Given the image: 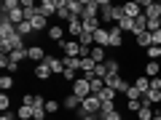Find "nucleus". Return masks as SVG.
Masks as SVG:
<instances>
[{
  "instance_id": "f257e3e1",
  "label": "nucleus",
  "mask_w": 161,
  "mask_h": 120,
  "mask_svg": "<svg viewBox=\"0 0 161 120\" xmlns=\"http://www.w3.org/2000/svg\"><path fill=\"white\" fill-rule=\"evenodd\" d=\"M99 112H102V102H99L97 93H92V96H86L83 102H80L78 118H83V115H99Z\"/></svg>"
},
{
  "instance_id": "f03ea898",
  "label": "nucleus",
  "mask_w": 161,
  "mask_h": 120,
  "mask_svg": "<svg viewBox=\"0 0 161 120\" xmlns=\"http://www.w3.org/2000/svg\"><path fill=\"white\" fill-rule=\"evenodd\" d=\"M70 93H75L78 99H86V96H92V83H89L86 78H78L73 83V88H70Z\"/></svg>"
},
{
  "instance_id": "7ed1b4c3",
  "label": "nucleus",
  "mask_w": 161,
  "mask_h": 120,
  "mask_svg": "<svg viewBox=\"0 0 161 120\" xmlns=\"http://www.w3.org/2000/svg\"><path fill=\"white\" fill-rule=\"evenodd\" d=\"M59 6H62V0H40L38 3V13L40 16H54V13L59 11Z\"/></svg>"
},
{
  "instance_id": "20e7f679",
  "label": "nucleus",
  "mask_w": 161,
  "mask_h": 120,
  "mask_svg": "<svg viewBox=\"0 0 161 120\" xmlns=\"http://www.w3.org/2000/svg\"><path fill=\"white\" fill-rule=\"evenodd\" d=\"M59 48L64 51V56H73V59H80V53H83V48H80L78 40H62Z\"/></svg>"
},
{
  "instance_id": "39448f33",
  "label": "nucleus",
  "mask_w": 161,
  "mask_h": 120,
  "mask_svg": "<svg viewBox=\"0 0 161 120\" xmlns=\"http://www.w3.org/2000/svg\"><path fill=\"white\" fill-rule=\"evenodd\" d=\"M67 32H70V40H78V38H80V32H83V19L73 16V19L67 22Z\"/></svg>"
},
{
  "instance_id": "423d86ee",
  "label": "nucleus",
  "mask_w": 161,
  "mask_h": 120,
  "mask_svg": "<svg viewBox=\"0 0 161 120\" xmlns=\"http://www.w3.org/2000/svg\"><path fill=\"white\" fill-rule=\"evenodd\" d=\"M83 22H89V19H99V3L97 0H86V8H83Z\"/></svg>"
},
{
  "instance_id": "0eeeda50",
  "label": "nucleus",
  "mask_w": 161,
  "mask_h": 120,
  "mask_svg": "<svg viewBox=\"0 0 161 120\" xmlns=\"http://www.w3.org/2000/svg\"><path fill=\"white\" fill-rule=\"evenodd\" d=\"M27 56H30V62H46V56L48 53L43 51V46H27Z\"/></svg>"
},
{
  "instance_id": "6e6552de",
  "label": "nucleus",
  "mask_w": 161,
  "mask_h": 120,
  "mask_svg": "<svg viewBox=\"0 0 161 120\" xmlns=\"http://www.w3.org/2000/svg\"><path fill=\"white\" fill-rule=\"evenodd\" d=\"M80 102H83V99H78L75 93H67V96L62 99V107L67 109V112H78V109H80Z\"/></svg>"
},
{
  "instance_id": "1a4fd4ad",
  "label": "nucleus",
  "mask_w": 161,
  "mask_h": 120,
  "mask_svg": "<svg viewBox=\"0 0 161 120\" xmlns=\"http://www.w3.org/2000/svg\"><path fill=\"white\" fill-rule=\"evenodd\" d=\"M16 35V24H11L8 19H3L0 22V40H8V38H14Z\"/></svg>"
},
{
  "instance_id": "9d476101",
  "label": "nucleus",
  "mask_w": 161,
  "mask_h": 120,
  "mask_svg": "<svg viewBox=\"0 0 161 120\" xmlns=\"http://www.w3.org/2000/svg\"><path fill=\"white\" fill-rule=\"evenodd\" d=\"M22 11H24V16H27V22H32V19L38 16V3H35V0H22Z\"/></svg>"
},
{
  "instance_id": "9b49d317",
  "label": "nucleus",
  "mask_w": 161,
  "mask_h": 120,
  "mask_svg": "<svg viewBox=\"0 0 161 120\" xmlns=\"http://www.w3.org/2000/svg\"><path fill=\"white\" fill-rule=\"evenodd\" d=\"M124 16H129V19L142 16V6H140L137 0H134V3H124Z\"/></svg>"
},
{
  "instance_id": "f8f14e48",
  "label": "nucleus",
  "mask_w": 161,
  "mask_h": 120,
  "mask_svg": "<svg viewBox=\"0 0 161 120\" xmlns=\"http://www.w3.org/2000/svg\"><path fill=\"white\" fill-rule=\"evenodd\" d=\"M124 46V32H121L118 24H113V29H110V48H121Z\"/></svg>"
},
{
  "instance_id": "ddd939ff",
  "label": "nucleus",
  "mask_w": 161,
  "mask_h": 120,
  "mask_svg": "<svg viewBox=\"0 0 161 120\" xmlns=\"http://www.w3.org/2000/svg\"><path fill=\"white\" fill-rule=\"evenodd\" d=\"M67 8H70V13L73 16H83V8H86V0H67Z\"/></svg>"
},
{
  "instance_id": "4468645a",
  "label": "nucleus",
  "mask_w": 161,
  "mask_h": 120,
  "mask_svg": "<svg viewBox=\"0 0 161 120\" xmlns=\"http://www.w3.org/2000/svg\"><path fill=\"white\" fill-rule=\"evenodd\" d=\"M32 72H35V78H38V80H48V78H51V75H54V72H51V67H48L46 62H40L38 67L32 69Z\"/></svg>"
},
{
  "instance_id": "2eb2a0df",
  "label": "nucleus",
  "mask_w": 161,
  "mask_h": 120,
  "mask_svg": "<svg viewBox=\"0 0 161 120\" xmlns=\"http://www.w3.org/2000/svg\"><path fill=\"white\" fill-rule=\"evenodd\" d=\"M105 51H108V48H99V46L89 48V56L94 59V64H105V62H108V59H105Z\"/></svg>"
},
{
  "instance_id": "dca6fc26",
  "label": "nucleus",
  "mask_w": 161,
  "mask_h": 120,
  "mask_svg": "<svg viewBox=\"0 0 161 120\" xmlns=\"http://www.w3.org/2000/svg\"><path fill=\"white\" fill-rule=\"evenodd\" d=\"M62 64H64V72H80V59H73V56H64L62 59Z\"/></svg>"
},
{
  "instance_id": "f3484780",
  "label": "nucleus",
  "mask_w": 161,
  "mask_h": 120,
  "mask_svg": "<svg viewBox=\"0 0 161 120\" xmlns=\"http://www.w3.org/2000/svg\"><path fill=\"white\" fill-rule=\"evenodd\" d=\"M134 88H137L140 93H148V91H150V78H148V75H140V78H134Z\"/></svg>"
},
{
  "instance_id": "a211bd4d",
  "label": "nucleus",
  "mask_w": 161,
  "mask_h": 120,
  "mask_svg": "<svg viewBox=\"0 0 161 120\" xmlns=\"http://www.w3.org/2000/svg\"><path fill=\"white\" fill-rule=\"evenodd\" d=\"M97 96H99V102H102V104H113V102H115V88H108V86H105Z\"/></svg>"
},
{
  "instance_id": "6ab92c4d",
  "label": "nucleus",
  "mask_w": 161,
  "mask_h": 120,
  "mask_svg": "<svg viewBox=\"0 0 161 120\" xmlns=\"http://www.w3.org/2000/svg\"><path fill=\"white\" fill-rule=\"evenodd\" d=\"M48 38L57 40V43H62V38H64V27H59V24H51V27H48Z\"/></svg>"
},
{
  "instance_id": "aec40b11",
  "label": "nucleus",
  "mask_w": 161,
  "mask_h": 120,
  "mask_svg": "<svg viewBox=\"0 0 161 120\" xmlns=\"http://www.w3.org/2000/svg\"><path fill=\"white\" fill-rule=\"evenodd\" d=\"M78 43H80V48H92V43H94V32L83 29V32H80V38H78Z\"/></svg>"
},
{
  "instance_id": "412c9836",
  "label": "nucleus",
  "mask_w": 161,
  "mask_h": 120,
  "mask_svg": "<svg viewBox=\"0 0 161 120\" xmlns=\"http://www.w3.org/2000/svg\"><path fill=\"white\" fill-rule=\"evenodd\" d=\"M118 27H121V32H137V27H134V19H129V16H124V19H121V22H118Z\"/></svg>"
},
{
  "instance_id": "4be33fe9",
  "label": "nucleus",
  "mask_w": 161,
  "mask_h": 120,
  "mask_svg": "<svg viewBox=\"0 0 161 120\" xmlns=\"http://www.w3.org/2000/svg\"><path fill=\"white\" fill-rule=\"evenodd\" d=\"M134 40H137V46H140V48H145V51H148V48L153 46V40H150V32H140Z\"/></svg>"
},
{
  "instance_id": "5701e85b",
  "label": "nucleus",
  "mask_w": 161,
  "mask_h": 120,
  "mask_svg": "<svg viewBox=\"0 0 161 120\" xmlns=\"http://www.w3.org/2000/svg\"><path fill=\"white\" fill-rule=\"evenodd\" d=\"M30 24H32V32H40V29H46V27H48V19H46V16H40V13H38V16H35V19H32Z\"/></svg>"
},
{
  "instance_id": "b1692460",
  "label": "nucleus",
  "mask_w": 161,
  "mask_h": 120,
  "mask_svg": "<svg viewBox=\"0 0 161 120\" xmlns=\"http://www.w3.org/2000/svg\"><path fill=\"white\" fill-rule=\"evenodd\" d=\"M158 72H161L158 62H148L145 64V75H148V78H158Z\"/></svg>"
},
{
  "instance_id": "393cba45",
  "label": "nucleus",
  "mask_w": 161,
  "mask_h": 120,
  "mask_svg": "<svg viewBox=\"0 0 161 120\" xmlns=\"http://www.w3.org/2000/svg\"><path fill=\"white\" fill-rule=\"evenodd\" d=\"M134 118H137V120H153V118H156V112H153V107H142L137 115H134Z\"/></svg>"
},
{
  "instance_id": "a878e982",
  "label": "nucleus",
  "mask_w": 161,
  "mask_h": 120,
  "mask_svg": "<svg viewBox=\"0 0 161 120\" xmlns=\"http://www.w3.org/2000/svg\"><path fill=\"white\" fill-rule=\"evenodd\" d=\"M8 56H11V62H16V64H22L24 59H30V56H27V48H19V51L8 53Z\"/></svg>"
},
{
  "instance_id": "bb28decb",
  "label": "nucleus",
  "mask_w": 161,
  "mask_h": 120,
  "mask_svg": "<svg viewBox=\"0 0 161 120\" xmlns=\"http://www.w3.org/2000/svg\"><path fill=\"white\" fill-rule=\"evenodd\" d=\"M16 118H19V120H32V107L22 104V107H19V112H16Z\"/></svg>"
},
{
  "instance_id": "cd10ccee",
  "label": "nucleus",
  "mask_w": 161,
  "mask_h": 120,
  "mask_svg": "<svg viewBox=\"0 0 161 120\" xmlns=\"http://www.w3.org/2000/svg\"><path fill=\"white\" fill-rule=\"evenodd\" d=\"M59 107H62V102H57V99H46V112L48 115L59 112Z\"/></svg>"
},
{
  "instance_id": "c85d7f7f",
  "label": "nucleus",
  "mask_w": 161,
  "mask_h": 120,
  "mask_svg": "<svg viewBox=\"0 0 161 120\" xmlns=\"http://www.w3.org/2000/svg\"><path fill=\"white\" fill-rule=\"evenodd\" d=\"M129 88H132V83L124 78H118V86H115V93H129Z\"/></svg>"
},
{
  "instance_id": "c756f323",
  "label": "nucleus",
  "mask_w": 161,
  "mask_h": 120,
  "mask_svg": "<svg viewBox=\"0 0 161 120\" xmlns=\"http://www.w3.org/2000/svg\"><path fill=\"white\" fill-rule=\"evenodd\" d=\"M126 109H129V112H134V115H137L140 109H142V102H140V99H129V102H126Z\"/></svg>"
},
{
  "instance_id": "7c9ffc66",
  "label": "nucleus",
  "mask_w": 161,
  "mask_h": 120,
  "mask_svg": "<svg viewBox=\"0 0 161 120\" xmlns=\"http://www.w3.org/2000/svg\"><path fill=\"white\" fill-rule=\"evenodd\" d=\"M46 104H43V107H32V120H46Z\"/></svg>"
},
{
  "instance_id": "2f4dec72",
  "label": "nucleus",
  "mask_w": 161,
  "mask_h": 120,
  "mask_svg": "<svg viewBox=\"0 0 161 120\" xmlns=\"http://www.w3.org/2000/svg\"><path fill=\"white\" fill-rule=\"evenodd\" d=\"M16 35H22V38H24V35H32V24H30V22H22V24L16 27Z\"/></svg>"
},
{
  "instance_id": "473e14b6",
  "label": "nucleus",
  "mask_w": 161,
  "mask_h": 120,
  "mask_svg": "<svg viewBox=\"0 0 161 120\" xmlns=\"http://www.w3.org/2000/svg\"><path fill=\"white\" fill-rule=\"evenodd\" d=\"M0 88H3V91H11L14 88V78L11 75H3V78H0Z\"/></svg>"
},
{
  "instance_id": "72a5a7b5",
  "label": "nucleus",
  "mask_w": 161,
  "mask_h": 120,
  "mask_svg": "<svg viewBox=\"0 0 161 120\" xmlns=\"http://www.w3.org/2000/svg\"><path fill=\"white\" fill-rule=\"evenodd\" d=\"M108 75H110V72H108V64H97V67H94V78H102V80H105Z\"/></svg>"
},
{
  "instance_id": "f704fd0d",
  "label": "nucleus",
  "mask_w": 161,
  "mask_h": 120,
  "mask_svg": "<svg viewBox=\"0 0 161 120\" xmlns=\"http://www.w3.org/2000/svg\"><path fill=\"white\" fill-rule=\"evenodd\" d=\"M105 64H108V72H110V75H118V72H121V64L115 62V59H108Z\"/></svg>"
},
{
  "instance_id": "c9c22d12",
  "label": "nucleus",
  "mask_w": 161,
  "mask_h": 120,
  "mask_svg": "<svg viewBox=\"0 0 161 120\" xmlns=\"http://www.w3.org/2000/svg\"><path fill=\"white\" fill-rule=\"evenodd\" d=\"M145 53H148V59H150V62H156V59H161V48H158V46H150V48H148Z\"/></svg>"
},
{
  "instance_id": "e433bc0d",
  "label": "nucleus",
  "mask_w": 161,
  "mask_h": 120,
  "mask_svg": "<svg viewBox=\"0 0 161 120\" xmlns=\"http://www.w3.org/2000/svg\"><path fill=\"white\" fill-rule=\"evenodd\" d=\"M102 88H105V80H102V78H94V80H92V93H99Z\"/></svg>"
},
{
  "instance_id": "4c0bfd02",
  "label": "nucleus",
  "mask_w": 161,
  "mask_h": 120,
  "mask_svg": "<svg viewBox=\"0 0 161 120\" xmlns=\"http://www.w3.org/2000/svg\"><path fill=\"white\" fill-rule=\"evenodd\" d=\"M97 118H99V120H121V115H118V112L113 109V112H99Z\"/></svg>"
},
{
  "instance_id": "58836bf2",
  "label": "nucleus",
  "mask_w": 161,
  "mask_h": 120,
  "mask_svg": "<svg viewBox=\"0 0 161 120\" xmlns=\"http://www.w3.org/2000/svg\"><path fill=\"white\" fill-rule=\"evenodd\" d=\"M8 107H11V99H8V93H0V109H3V112H8Z\"/></svg>"
},
{
  "instance_id": "ea45409f",
  "label": "nucleus",
  "mask_w": 161,
  "mask_h": 120,
  "mask_svg": "<svg viewBox=\"0 0 161 120\" xmlns=\"http://www.w3.org/2000/svg\"><path fill=\"white\" fill-rule=\"evenodd\" d=\"M158 29H161V22H158V19L148 22V32H158Z\"/></svg>"
},
{
  "instance_id": "a19ab883",
  "label": "nucleus",
  "mask_w": 161,
  "mask_h": 120,
  "mask_svg": "<svg viewBox=\"0 0 161 120\" xmlns=\"http://www.w3.org/2000/svg\"><path fill=\"white\" fill-rule=\"evenodd\" d=\"M150 91H161V78H150Z\"/></svg>"
},
{
  "instance_id": "79ce46f5",
  "label": "nucleus",
  "mask_w": 161,
  "mask_h": 120,
  "mask_svg": "<svg viewBox=\"0 0 161 120\" xmlns=\"http://www.w3.org/2000/svg\"><path fill=\"white\" fill-rule=\"evenodd\" d=\"M126 99H142V93H140L137 88L132 86V88H129V93H126Z\"/></svg>"
},
{
  "instance_id": "37998d69",
  "label": "nucleus",
  "mask_w": 161,
  "mask_h": 120,
  "mask_svg": "<svg viewBox=\"0 0 161 120\" xmlns=\"http://www.w3.org/2000/svg\"><path fill=\"white\" fill-rule=\"evenodd\" d=\"M6 69H8V72H16L19 64H16V62H11V56H8V67H6Z\"/></svg>"
},
{
  "instance_id": "c03bdc74",
  "label": "nucleus",
  "mask_w": 161,
  "mask_h": 120,
  "mask_svg": "<svg viewBox=\"0 0 161 120\" xmlns=\"http://www.w3.org/2000/svg\"><path fill=\"white\" fill-rule=\"evenodd\" d=\"M14 118H16V112H3L0 115V120H14Z\"/></svg>"
},
{
  "instance_id": "a18cd8bd",
  "label": "nucleus",
  "mask_w": 161,
  "mask_h": 120,
  "mask_svg": "<svg viewBox=\"0 0 161 120\" xmlns=\"http://www.w3.org/2000/svg\"><path fill=\"white\" fill-rule=\"evenodd\" d=\"M78 120H99L97 115H83V118H78Z\"/></svg>"
},
{
  "instance_id": "49530a36",
  "label": "nucleus",
  "mask_w": 161,
  "mask_h": 120,
  "mask_svg": "<svg viewBox=\"0 0 161 120\" xmlns=\"http://www.w3.org/2000/svg\"><path fill=\"white\" fill-rule=\"evenodd\" d=\"M156 115H161V107H158V109H156Z\"/></svg>"
},
{
  "instance_id": "de8ad7c7",
  "label": "nucleus",
  "mask_w": 161,
  "mask_h": 120,
  "mask_svg": "<svg viewBox=\"0 0 161 120\" xmlns=\"http://www.w3.org/2000/svg\"><path fill=\"white\" fill-rule=\"evenodd\" d=\"M153 120H161V115H156V118H153Z\"/></svg>"
}]
</instances>
